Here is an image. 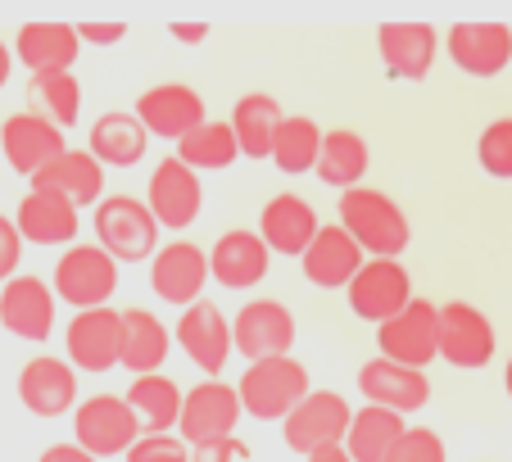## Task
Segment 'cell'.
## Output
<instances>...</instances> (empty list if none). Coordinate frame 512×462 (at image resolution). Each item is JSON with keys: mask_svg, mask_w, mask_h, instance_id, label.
Segmentation results:
<instances>
[{"mask_svg": "<svg viewBox=\"0 0 512 462\" xmlns=\"http://www.w3.org/2000/svg\"><path fill=\"white\" fill-rule=\"evenodd\" d=\"M340 227L363 245V254L372 259H399L413 241V227H408L404 209L390 200L386 191H372V186H349L340 191Z\"/></svg>", "mask_w": 512, "mask_h": 462, "instance_id": "obj_1", "label": "cell"}, {"mask_svg": "<svg viewBox=\"0 0 512 462\" xmlns=\"http://www.w3.org/2000/svg\"><path fill=\"white\" fill-rule=\"evenodd\" d=\"M236 390H241V404L250 417H259V422H286L304 404V395H309V367L290 354L263 358V363L245 367Z\"/></svg>", "mask_w": 512, "mask_h": 462, "instance_id": "obj_2", "label": "cell"}, {"mask_svg": "<svg viewBox=\"0 0 512 462\" xmlns=\"http://www.w3.org/2000/svg\"><path fill=\"white\" fill-rule=\"evenodd\" d=\"M96 245H105L118 263H145L159 254V218L136 195H109L91 213Z\"/></svg>", "mask_w": 512, "mask_h": 462, "instance_id": "obj_3", "label": "cell"}, {"mask_svg": "<svg viewBox=\"0 0 512 462\" xmlns=\"http://www.w3.org/2000/svg\"><path fill=\"white\" fill-rule=\"evenodd\" d=\"M118 290V259L105 245H68L64 259L55 263V295L73 304L78 313L105 308Z\"/></svg>", "mask_w": 512, "mask_h": 462, "instance_id": "obj_4", "label": "cell"}, {"mask_svg": "<svg viewBox=\"0 0 512 462\" xmlns=\"http://www.w3.org/2000/svg\"><path fill=\"white\" fill-rule=\"evenodd\" d=\"M141 422H136L132 404L118 395H91L87 404L73 408V444H82L96 458H118L141 440Z\"/></svg>", "mask_w": 512, "mask_h": 462, "instance_id": "obj_5", "label": "cell"}, {"mask_svg": "<svg viewBox=\"0 0 512 462\" xmlns=\"http://www.w3.org/2000/svg\"><path fill=\"white\" fill-rule=\"evenodd\" d=\"M245 404H241V390L227 385L223 376H204L200 385H191L182 399V440L191 444H209V440H223V435H236V422H241Z\"/></svg>", "mask_w": 512, "mask_h": 462, "instance_id": "obj_6", "label": "cell"}, {"mask_svg": "<svg viewBox=\"0 0 512 462\" xmlns=\"http://www.w3.org/2000/svg\"><path fill=\"white\" fill-rule=\"evenodd\" d=\"M349 422H354V408L345 404V395L336 390H309L304 404L281 422V435H286V449L290 453H318L327 444H345Z\"/></svg>", "mask_w": 512, "mask_h": 462, "instance_id": "obj_7", "label": "cell"}, {"mask_svg": "<svg viewBox=\"0 0 512 462\" xmlns=\"http://www.w3.org/2000/svg\"><path fill=\"white\" fill-rule=\"evenodd\" d=\"M499 349V336H494V322L485 318L476 304L467 299H449L440 304V358L458 372H476L485 367Z\"/></svg>", "mask_w": 512, "mask_h": 462, "instance_id": "obj_8", "label": "cell"}, {"mask_svg": "<svg viewBox=\"0 0 512 462\" xmlns=\"http://www.w3.org/2000/svg\"><path fill=\"white\" fill-rule=\"evenodd\" d=\"M349 308H354V318L363 322H390L395 313H404L408 304H413V277H408V268L399 259H368L363 263V272H358L354 281H349Z\"/></svg>", "mask_w": 512, "mask_h": 462, "instance_id": "obj_9", "label": "cell"}, {"mask_svg": "<svg viewBox=\"0 0 512 462\" xmlns=\"http://www.w3.org/2000/svg\"><path fill=\"white\" fill-rule=\"evenodd\" d=\"M377 349L381 358L404 367H426L440 354V308L431 299H413L404 313L377 327Z\"/></svg>", "mask_w": 512, "mask_h": 462, "instance_id": "obj_10", "label": "cell"}, {"mask_svg": "<svg viewBox=\"0 0 512 462\" xmlns=\"http://www.w3.org/2000/svg\"><path fill=\"white\" fill-rule=\"evenodd\" d=\"M64 349L68 363L82 367V372H109V367L123 363V313L118 308H87V313H73L64 331Z\"/></svg>", "mask_w": 512, "mask_h": 462, "instance_id": "obj_11", "label": "cell"}, {"mask_svg": "<svg viewBox=\"0 0 512 462\" xmlns=\"http://www.w3.org/2000/svg\"><path fill=\"white\" fill-rule=\"evenodd\" d=\"M173 336H177V345H182V354L191 358L204 376H223L227 358H232V349H236L232 322H227L223 308L209 304V299L182 308V322L173 327Z\"/></svg>", "mask_w": 512, "mask_h": 462, "instance_id": "obj_12", "label": "cell"}, {"mask_svg": "<svg viewBox=\"0 0 512 462\" xmlns=\"http://www.w3.org/2000/svg\"><path fill=\"white\" fill-rule=\"evenodd\" d=\"M209 254L191 241H173V245H159V254L150 259V286L164 304L177 308H191L204 299V286H209Z\"/></svg>", "mask_w": 512, "mask_h": 462, "instance_id": "obj_13", "label": "cell"}, {"mask_svg": "<svg viewBox=\"0 0 512 462\" xmlns=\"http://www.w3.org/2000/svg\"><path fill=\"white\" fill-rule=\"evenodd\" d=\"M232 340H236V354H245L250 363L281 358L295 345V318L277 299H254V304H245L232 318Z\"/></svg>", "mask_w": 512, "mask_h": 462, "instance_id": "obj_14", "label": "cell"}, {"mask_svg": "<svg viewBox=\"0 0 512 462\" xmlns=\"http://www.w3.org/2000/svg\"><path fill=\"white\" fill-rule=\"evenodd\" d=\"M145 204H150V213L159 218V227H191L195 218H200V204H204V186H200V173L195 168H186L182 159H164V164L155 168V177H150V191H145Z\"/></svg>", "mask_w": 512, "mask_h": 462, "instance_id": "obj_15", "label": "cell"}, {"mask_svg": "<svg viewBox=\"0 0 512 462\" xmlns=\"http://www.w3.org/2000/svg\"><path fill=\"white\" fill-rule=\"evenodd\" d=\"M132 114L145 123V132L164 136V141H182V136H191L200 123H209V118H204L200 91L182 87V82H164V87L141 91Z\"/></svg>", "mask_w": 512, "mask_h": 462, "instance_id": "obj_16", "label": "cell"}, {"mask_svg": "<svg viewBox=\"0 0 512 462\" xmlns=\"http://www.w3.org/2000/svg\"><path fill=\"white\" fill-rule=\"evenodd\" d=\"M55 290L41 277H10L0 286V327L19 340H46L55 331Z\"/></svg>", "mask_w": 512, "mask_h": 462, "instance_id": "obj_17", "label": "cell"}, {"mask_svg": "<svg viewBox=\"0 0 512 462\" xmlns=\"http://www.w3.org/2000/svg\"><path fill=\"white\" fill-rule=\"evenodd\" d=\"M268 268H272V250L259 231H245V227L223 231L218 245L209 250L213 281L227 290H254L263 277H268Z\"/></svg>", "mask_w": 512, "mask_h": 462, "instance_id": "obj_18", "label": "cell"}, {"mask_svg": "<svg viewBox=\"0 0 512 462\" xmlns=\"http://www.w3.org/2000/svg\"><path fill=\"white\" fill-rule=\"evenodd\" d=\"M0 150H5L14 173L37 177L46 164H55L68 145H64V127L46 123L41 114H14L0 127Z\"/></svg>", "mask_w": 512, "mask_h": 462, "instance_id": "obj_19", "label": "cell"}, {"mask_svg": "<svg viewBox=\"0 0 512 462\" xmlns=\"http://www.w3.org/2000/svg\"><path fill=\"white\" fill-rule=\"evenodd\" d=\"M358 390H363V399L368 404H381L390 408V413H417V408H426V399H431V381H426L422 367H404V363H390V358H372V363H363V372H358Z\"/></svg>", "mask_w": 512, "mask_h": 462, "instance_id": "obj_20", "label": "cell"}, {"mask_svg": "<svg viewBox=\"0 0 512 462\" xmlns=\"http://www.w3.org/2000/svg\"><path fill=\"white\" fill-rule=\"evenodd\" d=\"M19 399L32 417H64L78 404V372L64 358H32L19 372Z\"/></svg>", "mask_w": 512, "mask_h": 462, "instance_id": "obj_21", "label": "cell"}, {"mask_svg": "<svg viewBox=\"0 0 512 462\" xmlns=\"http://www.w3.org/2000/svg\"><path fill=\"white\" fill-rule=\"evenodd\" d=\"M322 231L318 213L304 195H272L259 213V236L268 241L272 254H286V259H304V250L313 245V236Z\"/></svg>", "mask_w": 512, "mask_h": 462, "instance_id": "obj_22", "label": "cell"}, {"mask_svg": "<svg viewBox=\"0 0 512 462\" xmlns=\"http://www.w3.org/2000/svg\"><path fill=\"white\" fill-rule=\"evenodd\" d=\"M300 268L318 290H349V281L363 272V245H358L340 222H331V227H322L318 236H313Z\"/></svg>", "mask_w": 512, "mask_h": 462, "instance_id": "obj_23", "label": "cell"}, {"mask_svg": "<svg viewBox=\"0 0 512 462\" xmlns=\"http://www.w3.org/2000/svg\"><path fill=\"white\" fill-rule=\"evenodd\" d=\"M445 50L463 73L494 77L512 59V28H503V23H454L445 37Z\"/></svg>", "mask_w": 512, "mask_h": 462, "instance_id": "obj_24", "label": "cell"}, {"mask_svg": "<svg viewBox=\"0 0 512 462\" xmlns=\"http://www.w3.org/2000/svg\"><path fill=\"white\" fill-rule=\"evenodd\" d=\"M14 227L32 245H78V204L55 191H28L14 213Z\"/></svg>", "mask_w": 512, "mask_h": 462, "instance_id": "obj_25", "label": "cell"}, {"mask_svg": "<svg viewBox=\"0 0 512 462\" xmlns=\"http://www.w3.org/2000/svg\"><path fill=\"white\" fill-rule=\"evenodd\" d=\"M381 59H386V73L395 82H422L435 64V28L426 23H381L377 32Z\"/></svg>", "mask_w": 512, "mask_h": 462, "instance_id": "obj_26", "label": "cell"}, {"mask_svg": "<svg viewBox=\"0 0 512 462\" xmlns=\"http://www.w3.org/2000/svg\"><path fill=\"white\" fill-rule=\"evenodd\" d=\"M32 191H55L64 200L82 204H100L105 200V164L91 150H64L55 164H46L32 177Z\"/></svg>", "mask_w": 512, "mask_h": 462, "instance_id": "obj_27", "label": "cell"}, {"mask_svg": "<svg viewBox=\"0 0 512 462\" xmlns=\"http://www.w3.org/2000/svg\"><path fill=\"white\" fill-rule=\"evenodd\" d=\"M78 28L68 23H23L19 41H14V55L32 68V73H68L73 59H78Z\"/></svg>", "mask_w": 512, "mask_h": 462, "instance_id": "obj_28", "label": "cell"}, {"mask_svg": "<svg viewBox=\"0 0 512 462\" xmlns=\"http://www.w3.org/2000/svg\"><path fill=\"white\" fill-rule=\"evenodd\" d=\"M168 349H173V331L155 318V313H145V308H123V363L127 372L136 376H150L164 367Z\"/></svg>", "mask_w": 512, "mask_h": 462, "instance_id": "obj_29", "label": "cell"}, {"mask_svg": "<svg viewBox=\"0 0 512 462\" xmlns=\"http://www.w3.org/2000/svg\"><path fill=\"white\" fill-rule=\"evenodd\" d=\"M127 404H132L136 422H141L145 435H168L177 422H182V390H177L173 376L164 372H150V376H136L132 390H127Z\"/></svg>", "mask_w": 512, "mask_h": 462, "instance_id": "obj_30", "label": "cell"}, {"mask_svg": "<svg viewBox=\"0 0 512 462\" xmlns=\"http://www.w3.org/2000/svg\"><path fill=\"white\" fill-rule=\"evenodd\" d=\"M404 413H390L381 404H368L358 408L354 422H349V435H345V449L354 462H386L390 449L404 440Z\"/></svg>", "mask_w": 512, "mask_h": 462, "instance_id": "obj_31", "label": "cell"}, {"mask_svg": "<svg viewBox=\"0 0 512 462\" xmlns=\"http://www.w3.org/2000/svg\"><path fill=\"white\" fill-rule=\"evenodd\" d=\"M281 105L268 96V91H250V96L236 100L232 109V132L241 141L245 159H272V141H277V127H281Z\"/></svg>", "mask_w": 512, "mask_h": 462, "instance_id": "obj_32", "label": "cell"}, {"mask_svg": "<svg viewBox=\"0 0 512 462\" xmlns=\"http://www.w3.org/2000/svg\"><path fill=\"white\" fill-rule=\"evenodd\" d=\"M145 145L150 132L136 114H105L91 127V154H96L105 168H132L145 159Z\"/></svg>", "mask_w": 512, "mask_h": 462, "instance_id": "obj_33", "label": "cell"}, {"mask_svg": "<svg viewBox=\"0 0 512 462\" xmlns=\"http://www.w3.org/2000/svg\"><path fill=\"white\" fill-rule=\"evenodd\" d=\"M372 154H368V141L358 132H349V127H336V132L322 136V154H318V177L327 186H340V191H349V186L363 182V173H368Z\"/></svg>", "mask_w": 512, "mask_h": 462, "instance_id": "obj_34", "label": "cell"}, {"mask_svg": "<svg viewBox=\"0 0 512 462\" xmlns=\"http://www.w3.org/2000/svg\"><path fill=\"white\" fill-rule=\"evenodd\" d=\"M318 154H322V127L304 114H286L272 141V164L286 177L300 173H318Z\"/></svg>", "mask_w": 512, "mask_h": 462, "instance_id": "obj_35", "label": "cell"}, {"mask_svg": "<svg viewBox=\"0 0 512 462\" xmlns=\"http://www.w3.org/2000/svg\"><path fill=\"white\" fill-rule=\"evenodd\" d=\"M28 105H32V114H41L46 123H55V127L78 123L82 87H78V77H73V68H68V73H32Z\"/></svg>", "mask_w": 512, "mask_h": 462, "instance_id": "obj_36", "label": "cell"}, {"mask_svg": "<svg viewBox=\"0 0 512 462\" xmlns=\"http://www.w3.org/2000/svg\"><path fill=\"white\" fill-rule=\"evenodd\" d=\"M177 159H182L186 168H232L236 159H241V141H236V132H232V123H200L191 136H182L177 141Z\"/></svg>", "mask_w": 512, "mask_h": 462, "instance_id": "obj_37", "label": "cell"}, {"mask_svg": "<svg viewBox=\"0 0 512 462\" xmlns=\"http://www.w3.org/2000/svg\"><path fill=\"white\" fill-rule=\"evenodd\" d=\"M476 159H481V168L490 177L512 182V118H494L485 127L481 141H476Z\"/></svg>", "mask_w": 512, "mask_h": 462, "instance_id": "obj_38", "label": "cell"}, {"mask_svg": "<svg viewBox=\"0 0 512 462\" xmlns=\"http://www.w3.org/2000/svg\"><path fill=\"white\" fill-rule=\"evenodd\" d=\"M386 462H449V453H445V440L431 426H408L404 440L390 449Z\"/></svg>", "mask_w": 512, "mask_h": 462, "instance_id": "obj_39", "label": "cell"}, {"mask_svg": "<svg viewBox=\"0 0 512 462\" xmlns=\"http://www.w3.org/2000/svg\"><path fill=\"white\" fill-rule=\"evenodd\" d=\"M127 462H191L182 435H141L127 449Z\"/></svg>", "mask_w": 512, "mask_h": 462, "instance_id": "obj_40", "label": "cell"}, {"mask_svg": "<svg viewBox=\"0 0 512 462\" xmlns=\"http://www.w3.org/2000/svg\"><path fill=\"white\" fill-rule=\"evenodd\" d=\"M191 462H250V444L236 440V435H223V440L195 444Z\"/></svg>", "mask_w": 512, "mask_h": 462, "instance_id": "obj_41", "label": "cell"}, {"mask_svg": "<svg viewBox=\"0 0 512 462\" xmlns=\"http://www.w3.org/2000/svg\"><path fill=\"white\" fill-rule=\"evenodd\" d=\"M19 259H23L19 227H14V218H0V286L10 277H19Z\"/></svg>", "mask_w": 512, "mask_h": 462, "instance_id": "obj_42", "label": "cell"}, {"mask_svg": "<svg viewBox=\"0 0 512 462\" xmlns=\"http://www.w3.org/2000/svg\"><path fill=\"white\" fill-rule=\"evenodd\" d=\"M127 23H78V37L82 41H96V46H114V41H123Z\"/></svg>", "mask_w": 512, "mask_h": 462, "instance_id": "obj_43", "label": "cell"}, {"mask_svg": "<svg viewBox=\"0 0 512 462\" xmlns=\"http://www.w3.org/2000/svg\"><path fill=\"white\" fill-rule=\"evenodd\" d=\"M37 462H100V458L96 453H87L82 444H50Z\"/></svg>", "mask_w": 512, "mask_h": 462, "instance_id": "obj_44", "label": "cell"}, {"mask_svg": "<svg viewBox=\"0 0 512 462\" xmlns=\"http://www.w3.org/2000/svg\"><path fill=\"white\" fill-rule=\"evenodd\" d=\"M173 37L186 41V46H195V41L209 37V28H204V23H173Z\"/></svg>", "mask_w": 512, "mask_h": 462, "instance_id": "obj_45", "label": "cell"}, {"mask_svg": "<svg viewBox=\"0 0 512 462\" xmlns=\"http://www.w3.org/2000/svg\"><path fill=\"white\" fill-rule=\"evenodd\" d=\"M304 462H354L349 458V449L345 444H327V449H318V453H309Z\"/></svg>", "mask_w": 512, "mask_h": 462, "instance_id": "obj_46", "label": "cell"}, {"mask_svg": "<svg viewBox=\"0 0 512 462\" xmlns=\"http://www.w3.org/2000/svg\"><path fill=\"white\" fill-rule=\"evenodd\" d=\"M10 68H14V55H10V50H5V41H0V87L10 82Z\"/></svg>", "mask_w": 512, "mask_h": 462, "instance_id": "obj_47", "label": "cell"}, {"mask_svg": "<svg viewBox=\"0 0 512 462\" xmlns=\"http://www.w3.org/2000/svg\"><path fill=\"white\" fill-rule=\"evenodd\" d=\"M503 390H508V399H512V358H508V367H503Z\"/></svg>", "mask_w": 512, "mask_h": 462, "instance_id": "obj_48", "label": "cell"}]
</instances>
